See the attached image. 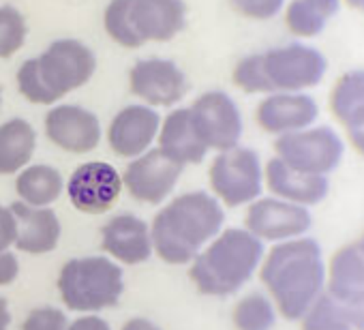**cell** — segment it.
Returning <instances> with one entry per match:
<instances>
[{"label":"cell","mask_w":364,"mask_h":330,"mask_svg":"<svg viewBox=\"0 0 364 330\" xmlns=\"http://www.w3.org/2000/svg\"><path fill=\"white\" fill-rule=\"evenodd\" d=\"M131 7H133V0H112L105 9V16H103V26H105V33L118 46L135 50V48H141L144 41L139 39V35L133 26Z\"/></svg>","instance_id":"cell-29"},{"label":"cell","mask_w":364,"mask_h":330,"mask_svg":"<svg viewBox=\"0 0 364 330\" xmlns=\"http://www.w3.org/2000/svg\"><path fill=\"white\" fill-rule=\"evenodd\" d=\"M16 217V249L33 255L50 253L56 249L63 228L52 208H37L24 202L9 206Z\"/></svg>","instance_id":"cell-20"},{"label":"cell","mask_w":364,"mask_h":330,"mask_svg":"<svg viewBox=\"0 0 364 330\" xmlns=\"http://www.w3.org/2000/svg\"><path fill=\"white\" fill-rule=\"evenodd\" d=\"M37 60L46 84L58 99L88 84L97 69L95 52L77 39L54 41Z\"/></svg>","instance_id":"cell-9"},{"label":"cell","mask_w":364,"mask_h":330,"mask_svg":"<svg viewBox=\"0 0 364 330\" xmlns=\"http://www.w3.org/2000/svg\"><path fill=\"white\" fill-rule=\"evenodd\" d=\"M161 116L150 105H129L120 110L107 131L109 148L124 159H135L150 150L159 135Z\"/></svg>","instance_id":"cell-18"},{"label":"cell","mask_w":364,"mask_h":330,"mask_svg":"<svg viewBox=\"0 0 364 330\" xmlns=\"http://www.w3.org/2000/svg\"><path fill=\"white\" fill-rule=\"evenodd\" d=\"M345 139L330 124H313L309 129L277 137L274 156L302 172L330 176L345 159Z\"/></svg>","instance_id":"cell-5"},{"label":"cell","mask_w":364,"mask_h":330,"mask_svg":"<svg viewBox=\"0 0 364 330\" xmlns=\"http://www.w3.org/2000/svg\"><path fill=\"white\" fill-rule=\"evenodd\" d=\"M0 107H3V92H0Z\"/></svg>","instance_id":"cell-42"},{"label":"cell","mask_w":364,"mask_h":330,"mask_svg":"<svg viewBox=\"0 0 364 330\" xmlns=\"http://www.w3.org/2000/svg\"><path fill=\"white\" fill-rule=\"evenodd\" d=\"M156 137H159V150L165 152L178 165H182V168L185 165L202 163L208 154V148L202 144V139L193 129L189 107H180L167 114L165 120H161Z\"/></svg>","instance_id":"cell-22"},{"label":"cell","mask_w":364,"mask_h":330,"mask_svg":"<svg viewBox=\"0 0 364 330\" xmlns=\"http://www.w3.org/2000/svg\"><path fill=\"white\" fill-rule=\"evenodd\" d=\"M210 187L219 202L230 208H238L262 198L264 163L253 148L234 146L221 150L210 165Z\"/></svg>","instance_id":"cell-6"},{"label":"cell","mask_w":364,"mask_h":330,"mask_svg":"<svg viewBox=\"0 0 364 330\" xmlns=\"http://www.w3.org/2000/svg\"><path fill=\"white\" fill-rule=\"evenodd\" d=\"M234 84L249 95H270L272 86L264 67V54L245 56L234 69Z\"/></svg>","instance_id":"cell-31"},{"label":"cell","mask_w":364,"mask_h":330,"mask_svg":"<svg viewBox=\"0 0 364 330\" xmlns=\"http://www.w3.org/2000/svg\"><path fill=\"white\" fill-rule=\"evenodd\" d=\"M26 20L16 7H0V58H11L20 52L26 41Z\"/></svg>","instance_id":"cell-30"},{"label":"cell","mask_w":364,"mask_h":330,"mask_svg":"<svg viewBox=\"0 0 364 330\" xmlns=\"http://www.w3.org/2000/svg\"><path fill=\"white\" fill-rule=\"evenodd\" d=\"M266 249L249 230H221L193 260L191 279L206 296H232L259 270Z\"/></svg>","instance_id":"cell-3"},{"label":"cell","mask_w":364,"mask_h":330,"mask_svg":"<svg viewBox=\"0 0 364 330\" xmlns=\"http://www.w3.org/2000/svg\"><path fill=\"white\" fill-rule=\"evenodd\" d=\"M326 292L349 309L355 330H364V245L360 240L341 247L326 264Z\"/></svg>","instance_id":"cell-12"},{"label":"cell","mask_w":364,"mask_h":330,"mask_svg":"<svg viewBox=\"0 0 364 330\" xmlns=\"http://www.w3.org/2000/svg\"><path fill=\"white\" fill-rule=\"evenodd\" d=\"M63 176L52 165H26L22 172H18L16 191L20 202L37 208H50L60 193H63Z\"/></svg>","instance_id":"cell-25"},{"label":"cell","mask_w":364,"mask_h":330,"mask_svg":"<svg viewBox=\"0 0 364 330\" xmlns=\"http://www.w3.org/2000/svg\"><path fill=\"white\" fill-rule=\"evenodd\" d=\"M18 88L31 103H37V105H54L58 101L54 90L46 84L37 58H31L20 67V71H18Z\"/></svg>","instance_id":"cell-32"},{"label":"cell","mask_w":364,"mask_h":330,"mask_svg":"<svg viewBox=\"0 0 364 330\" xmlns=\"http://www.w3.org/2000/svg\"><path fill=\"white\" fill-rule=\"evenodd\" d=\"M101 247L122 264H141L154 253L150 225L131 213L116 215L103 225Z\"/></svg>","instance_id":"cell-19"},{"label":"cell","mask_w":364,"mask_h":330,"mask_svg":"<svg viewBox=\"0 0 364 330\" xmlns=\"http://www.w3.org/2000/svg\"><path fill=\"white\" fill-rule=\"evenodd\" d=\"M264 67L272 92H309L328 75V58L306 43H289L264 52Z\"/></svg>","instance_id":"cell-7"},{"label":"cell","mask_w":364,"mask_h":330,"mask_svg":"<svg viewBox=\"0 0 364 330\" xmlns=\"http://www.w3.org/2000/svg\"><path fill=\"white\" fill-rule=\"evenodd\" d=\"M16 243V217L11 208L0 206V251Z\"/></svg>","instance_id":"cell-36"},{"label":"cell","mask_w":364,"mask_h":330,"mask_svg":"<svg viewBox=\"0 0 364 330\" xmlns=\"http://www.w3.org/2000/svg\"><path fill=\"white\" fill-rule=\"evenodd\" d=\"M193 129L208 150H230L240 144L245 122L236 101L221 92L210 90L196 99L189 107Z\"/></svg>","instance_id":"cell-8"},{"label":"cell","mask_w":364,"mask_h":330,"mask_svg":"<svg viewBox=\"0 0 364 330\" xmlns=\"http://www.w3.org/2000/svg\"><path fill=\"white\" fill-rule=\"evenodd\" d=\"M122 191V176L114 165L103 161L84 163L71 174L67 193L71 204L88 215L107 213Z\"/></svg>","instance_id":"cell-13"},{"label":"cell","mask_w":364,"mask_h":330,"mask_svg":"<svg viewBox=\"0 0 364 330\" xmlns=\"http://www.w3.org/2000/svg\"><path fill=\"white\" fill-rule=\"evenodd\" d=\"M37 148V131L24 118H11L0 124V174L11 176L31 163Z\"/></svg>","instance_id":"cell-23"},{"label":"cell","mask_w":364,"mask_h":330,"mask_svg":"<svg viewBox=\"0 0 364 330\" xmlns=\"http://www.w3.org/2000/svg\"><path fill=\"white\" fill-rule=\"evenodd\" d=\"M20 277V262L14 251H0V285H11Z\"/></svg>","instance_id":"cell-35"},{"label":"cell","mask_w":364,"mask_h":330,"mask_svg":"<svg viewBox=\"0 0 364 330\" xmlns=\"http://www.w3.org/2000/svg\"><path fill=\"white\" fill-rule=\"evenodd\" d=\"M67 315L56 307H41L28 313L22 330H67Z\"/></svg>","instance_id":"cell-34"},{"label":"cell","mask_w":364,"mask_h":330,"mask_svg":"<svg viewBox=\"0 0 364 330\" xmlns=\"http://www.w3.org/2000/svg\"><path fill=\"white\" fill-rule=\"evenodd\" d=\"M122 330H163V328H159L154 321H150L146 317H133L122 326Z\"/></svg>","instance_id":"cell-39"},{"label":"cell","mask_w":364,"mask_h":330,"mask_svg":"<svg viewBox=\"0 0 364 330\" xmlns=\"http://www.w3.org/2000/svg\"><path fill=\"white\" fill-rule=\"evenodd\" d=\"M223 223L225 211L215 196L206 191L178 196L150 225L152 249L167 264H191L223 230Z\"/></svg>","instance_id":"cell-2"},{"label":"cell","mask_w":364,"mask_h":330,"mask_svg":"<svg viewBox=\"0 0 364 330\" xmlns=\"http://www.w3.org/2000/svg\"><path fill=\"white\" fill-rule=\"evenodd\" d=\"M129 84L131 92L150 107H171L189 90L187 75L176 63L165 58L139 60L129 73Z\"/></svg>","instance_id":"cell-14"},{"label":"cell","mask_w":364,"mask_h":330,"mask_svg":"<svg viewBox=\"0 0 364 330\" xmlns=\"http://www.w3.org/2000/svg\"><path fill=\"white\" fill-rule=\"evenodd\" d=\"M11 324V311L7 307V300L0 296V330H9Z\"/></svg>","instance_id":"cell-40"},{"label":"cell","mask_w":364,"mask_h":330,"mask_svg":"<svg viewBox=\"0 0 364 330\" xmlns=\"http://www.w3.org/2000/svg\"><path fill=\"white\" fill-rule=\"evenodd\" d=\"M46 133L54 146L73 154H86L101 142V122L86 107L56 105L46 116Z\"/></svg>","instance_id":"cell-16"},{"label":"cell","mask_w":364,"mask_h":330,"mask_svg":"<svg viewBox=\"0 0 364 330\" xmlns=\"http://www.w3.org/2000/svg\"><path fill=\"white\" fill-rule=\"evenodd\" d=\"M133 26L139 39L169 41L187 26L185 0H133Z\"/></svg>","instance_id":"cell-21"},{"label":"cell","mask_w":364,"mask_h":330,"mask_svg":"<svg viewBox=\"0 0 364 330\" xmlns=\"http://www.w3.org/2000/svg\"><path fill=\"white\" fill-rule=\"evenodd\" d=\"M319 103L309 92H270L255 112L257 124L270 135H287L317 124Z\"/></svg>","instance_id":"cell-15"},{"label":"cell","mask_w":364,"mask_h":330,"mask_svg":"<svg viewBox=\"0 0 364 330\" xmlns=\"http://www.w3.org/2000/svg\"><path fill=\"white\" fill-rule=\"evenodd\" d=\"M232 7L249 20H272L285 9V0H230Z\"/></svg>","instance_id":"cell-33"},{"label":"cell","mask_w":364,"mask_h":330,"mask_svg":"<svg viewBox=\"0 0 364 330\" xmlns=\"http://www.w3.org/2000/svg\"><path fill=\"white\" fill-rule=\"evenodd\" d=\"M180 174L182 165L171 161L159 148H150L127 165L122 187H127L131 198L141 204H161L173 193Z\"/></svg>","instance_id":"cell-11"},{"label":"cell","mask_w":364,"mask_h":330,"mask_svg":"<svg viewBox=\"0 0 364 330\" xmlns=\"http://www.w3.org/2000/svg\"><path fill=\"white\" fill-rule=\"evenodd\" d=\"M302 330H355L349 309L323 292L300 317Z\"/></svg>","instance_id":"cell-27"},{"label":"cell","mask_w":364,"mask_h":330,"mask_svg":"<svg viewBox=\"0 0 364 330\" xmlns=\"http://www.w3.org/2000/svg\"><path fill=\"white\" fill-rule=\"evenodd\" d=\"M67 330H112V326L99 315H82L67 324Z\"/></svg>","instance_id":"cell-37"},{"label":"cell","mask_w":364,"mask_h":330,"mask_svg":"<svg viewBox=\"0 0 364 330\" xmlns=\"http://www.w3.org/2000/svg\"><path fill=\"white\" fill-rule=\"evenodd\" d=\"M277 307L266 294H249L234 307L232 319L236 330H272L277 324Z\"/></svg>","instance_id":"cell-28"},{"label":"cell","mask_w":364,"mask_h":330,"mask_svg":"<svg viewBox=\"0 0 364 330\" xmlns=\"http://www.w3.org/2000/svg\"><path fill=\"white\" fill-rule=\"evenodd\" d=\"M345 133H347L349 144L355 148V152H360V154L364 156V120H360L358 124L345 129Z\"/></svg>","instance_id":"cell-38"},{"label":"cell","mask_w":364,"mask_h":330,"mask_svg":"<svg viewBox=\"0 0 364 330\" xmlns=\"http://www.w3.org/2000/svg\"><path fill=\"white\" fill-rule=\"evenodd\" d=\"M343 0H291L285 9V24L300 39L319 37L341 14Z\"/></svg>","instance_id":"cell-24"},{"label":"cell","mask_w":364,"mask_h":330,"mask_svg":"<svg viewBox=\"0 0 364 330\" xmlns=\"http://www.w3.org/2000/svg\"><path fill=\"white\" fill-rule=\"evenodd\" d=\"M330 112L343 129L364 120V69H351L338 78L330 92Z\"/></svg>","instance_id":"cell-26"},{"label":"cell","mask_w":364,"mask_h":330,"mask_svg":"<svg viewBox=\"0 0 364 330\" xmlns=\"http://www.w3.org/2000/svg\"><path fill=\"white\" fill-rule=\"evenodd\" d=\"M264 183L274 198L304 208L321 204L330 193V176L296 170L279 156L264 165Z\"/></svg>","instance_id":"cell-17"},{"label":"cell","mask_w":364,"mask_h":330,"mask_svg":"<svg viewBox=\"0 0 364 330\" xmlns=\"http://www.w3.org/2000/svg\"><path fill=\"white\" fill-rule=\"evenodd\" d=\"M345 3H347L349 7H353V9H360V11H364V0H345Z\"/></svg>","instance_id":"cell-41"},{"label":"cell","mask_w":364,"mask_h":330,"mask_svg":"<svg viewBox=\"0 0 364 330\" xmlns=\"http://www.w3.org/2000/svg\"><path fill=\"white\" fill-rule=\"evenodd\" d=\"M259 277L277 311L285 319H300L326 292V260L311 236L277 243L259 266Z\"/></svg>","instance_id":"cell-1"},{"label":"cell","mask_w":364,"mask_h":330,"mask_svg":"<svg viewBox=\"0 0 364 330\" xmlns=\"http://www.w3.org/2000/svg\"><path fill=\"white\" fill-rule=\"evenodd\" d=\"M58 292L71 311L92 313L109 309L124 292L122 268L101 255L69 260L58 275Z\"/></svg>","instance_id":"cell-4"},{"label":"cell","mask_w":364,"mask_h":330,"mask_svg":"<svg viewBox=\"0 0 364 330\" xmlns=\"http://www.w3.org/2000/svg\"><path fill=\"white\" fill-rule=\"evenodd\" d=\"M245 230H249L262 243H285L300 236H309L313 228L311 208L270 198H257L249 204Z\"/></svg>","instance_id":"cell-10"}]
</instances>
